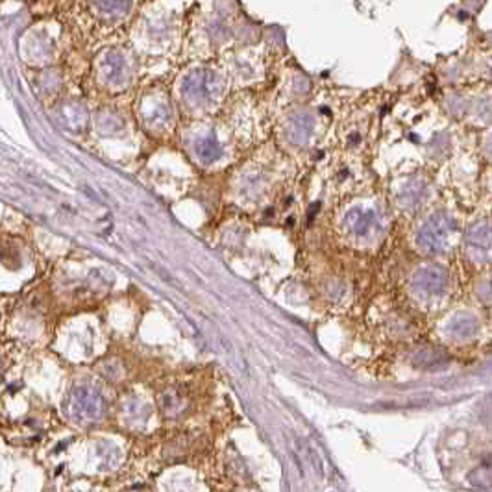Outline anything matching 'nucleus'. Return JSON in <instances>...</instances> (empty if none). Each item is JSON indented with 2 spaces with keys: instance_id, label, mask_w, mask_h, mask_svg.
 Here are the masks:
<instances>
[{
  "instance_id": "nucleus-1",
  "label": "nucleus",
  "mask_w": 492,
  "mask_h": 492,
  "mask_svg": "<svg viewBox=\"0 0 492 492\" xmlns=\"http://www.w3.org/2000/svg\"><path fill=\"white\" fill-rule=\"evenodd\" d=\"M457 224L452 217L435 213L424 222L418 233V248L426 254H443L454 244Z\"/></svg>"
},
{
  "instance_id": "nucleus-2",
  "label": "nucleus",
  "mask_w": 492,
  "mask_h": 492,
  "mask_svg": "<svg viewBox=\"0 0 492 492\" xmlns=\"http://www.w3.org/2000/svg\"><path fill=\"white\" fill-rule=\"evenodd\" d=\"M450 276L446 269L439 265H424L413 274L411 287L418 296H439L446 291Z\"/></svg>"
},
{
  "instance_id": "nucleus-3",
  "label": "nucleus",
  "mask_w": 492,
  "mask_h": 492,
  "mask_svg": "<svg viewBox=\"0 0 492 492\" xmlns=\"http://www.w3.org/2000/svg\"><path fill=\"white\" fill-rule=\"evenodd\" d=\"M344 226L352 235L359 239H372L376 237L378 233L382 232V219L378 215L376 211L372 210H352L344 219Z\"/></svg>"
},
{
  "instance_id": "nucleus-4",
  "label": "nucleus",
  "mask_w": 492,
  "mask_h": 492,
  "mask_svg": "<svg viewBox=\"0 0 492 492\" xmlns=\"http://www.w3.org/2000/svg\"><path fill=\"white\" fill-rule=\"evenodd\" d=\"M50 35L52 33L44 26L28 28L21 37L22 54L26 56L28 60L32 58V61H35V58H46L52 52V49H54V43H52Z\"/></svg>"
},
{
  "instance_id": "nucleus-5",
  "label": "nucleus",
  "mask_w": 492,
  "mask_h": 492,
  "mask_svg": "<svg viewBox=\"0 0 492 492\" xmlns=\"http://www.w3.org/2000/svg\"><path fill=\"white\" fill-rule=\"evenodd\" d=\"M466 252L472 260L489 261L491 257V224L489 221L477 222L466 235Z\"/></svg>"
},
{
  "instance_id": "nucleus-6",
  "label": "nucleus",
  "mask_w": 492,
  "mask_h": 492,
  "mask_svg": "<svg viewBox=\"0 0 492 492\" xmlns=\"http://www.w3.org/2000/svg\"><path fill=\"white\" fill-rule=\"evenodd\" d=\"M185 93L194 100H210L221 91V82L211 72H196L185 80Z\"/></svg>"
},
{
  "instance_id": "nucleus-7",
  "label": "nucleus",
  "mask_w": 492,
  "mask_h": 492,
  "mask_svg": "<svg viewBox=\"0 0 492 492\" xmlns=\"http://www.w3.org/2000/svg\"><path fill=\"white\" fill-rule=\"evenodd\" d=\"M413 365L418 368H426V371H433V368H441V366L448 365L450 355L444 352L443 348H435V346H426V348H418L411 357Z\"/></svg>"
},
{
  "instance_id": "nucleus-8",
  "label": "nucleus",
  "mask_w": 492,
  "mask_h": 492,
  "mask_svg": "<svg viewBox=\"0 0 492 492\" xmlns=\"http://www.w3.org/2000/svg\"><path fill=\"white\" fill-rule=\"evenodd\" d=\"M477 332H480V322L470 315L455 316L448 324V335L457 341H470L476 337Z\"/></svg>"
},
{
  "instance_id": "nucleus-9",
  "label": "nucleus",
  "mask_w": 492,
  "mask_h": 492,
  "mask_svg": "<svg viewBox=\"0 0 492 492\" xmlns=\"http://www.w3.org/2000/svg\"><path fill=\"white\" fill-rule=\"evenodd\" d=\"M124 60L121 54L111 52L105 56V60L102 61V71H104V78L108 82H121L124 76Z\"/></svg>"
},
{
  "instance_id": "nucleus-10",
  "label": "nucleus",
  "mask_w": 492,
  "mask_h": 492,
  "mask_svg": "<svg viewBox=\"0 0 492 492\" xmlns=\"http://www.w3.org/2000/svg\"><path fill=\"white\" fill-rule=\"evenodd\" d=\"M91 4L102 17H121L130 8V0H91Z\"/></svg>"
},
{
  "instance_id": "nucleus-11",
  "label": "nucleus",
  "mask_w": 492,
  "mask_h": 492,
  "mask_svg": "<svg viewBox=\"0 0 492 492\" xmlns=\"http://www.w3.org/2000/svg\"><path fill=\"white\" fill-rule=\"evenodd\" d=\"M196 154L202 161L211 163V161H217L221 158L222 149L215 137H204L196 143Z\"/></svg>"
},
{
  "instance_id": "nucleus-12",
  "label": "nucleus",
  "mask_w": 492,
  "mask_h": 492,
  "mask_svg": "<svg viewBox=\"0 0 492 492\" xmlns=\"http://www.w3.org/2000/svg\"><path fill=\"white\" fill-rule=\"evenodd\" d=\"M311 133V121L305 115L296 117L291 126H289V135L293 143H305Z\"/></svg>"
}]
</instances>
